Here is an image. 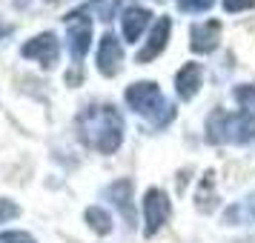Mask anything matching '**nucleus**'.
<instances>
[{
    "instance_id": "1",
    "label": "nucleus",
    "mask_w": 255,
    "mask_h": 243,
    "mask_svg": "<svg viewBox=\"0 0 255 243\" xmlns=\"http://www.w3.org/2000/svg\"><path fill=\"white\" fill-rule=\"evenodd\" d=\"M75 129L83 146L98 155H112L124 143V117L112 103H89L75 117Z\"/></svg>"
},
{
    "instance_id": "2",
    "label": "nucleus",
    "mask_w": 255,
    "mask_h": 243,
    "mask_svg": "<svg viewBox=\"0 0 255 243\" xmlns=\"http://www.w3.org/2000/svg\"><path fill=\"white\" fill-rule=\"evenodd\" d=\"M207 140L218 146H247L255 140V115L215 109L207 117Z\"/></svg>"
},
{
    "instance_id": "3",
    "label": "nucleus",
    "mask_w": 255,
    "mask_h": 243,
    "mask_svg": "<svg viewBox=\"0 0 255 243\" xmlns=\"http://www.w3.org/2000/svg\"><path fill=\"white\" fill-rule=\"evenodd\" d=\"M124 100H127V106L135 115L149 120L152 126H166L175 115L172 103H166L161 86L155 81H138V83H132V86H127Z\"/></svg>"
},
{
    "instance_id": "4",
    "label": "nucleus",
    "mask_w": 255,
    "mask_h": 243,
    "mask_svg": "<svg viewBox=\"0 0 255 243\" xmlns=\"http://www.w3.org/2000/svg\"><path fill=\"white\" fill-rule=\"evenodd\" d=\"M63 26H66L69 55L75 60V66H81V60L86 58L89 43H92V14H86L83 9H75V12H69L63 17Z\"/></svg>"
},
{
    "instance_id": "5",
    "label": "nucleus",
    "mask_w": 255,
    "mask_h": 243,
    "mask_svg": "<svg viewBox=\"0 0 255 243\" xmlns=\"http://www.w3.org/2000/svg\"><path fill=\"white\" fill-rule=\"evenodd\" d=\"M169 215H172V200H169V195L163 189H158V186L146 189V195H143V223H146L143 226V235L146 238H155L166 226Z\"/></svg>"
},
{
    "instance_id": "6",
    "label": "nucleus",
    "mask_w": 255,
    "mask_h": 243,
    "mask_svg": "<svg viewBox=\"0 0 255 243\" xmlns=\"http://www.w3.org/2000/svg\"><path fill=\"white\" fill-rule=\"evenodd\" d=\"M20 58L26 60H37L43 69H52L60 58V40L55 32H43V35H35L32 40H26L20 46Z\"/></svg>"
},
{
    "instance_id": "7",
    "label": "nucleus",
    "mask_w": 255,
    "mask_h": 243,
    "mask_svg": "<svg viewBox=\"0 0 255 243\" xmlns=\"http://www.w3.org/2000/svg\"><path fill=\"white\" fill-rule=\"evenodd\" d=\"M98 72L104 75V78H115L121 66H124V46H121V40H118L112 32H106L101 37V43H98Z\"/></svg>"
},
{
    "instance_id": "8",
    "label": "nucleus",
    "mask_w": 255,
    "mask_h": 243,
    "mask_svg": "<svg viewBox=\"0 0 255 243\" xmlns=\"http://www.w3.org/2000/svg\"><path fill=\"white\" fill-rule=\"evenodd\" d=\"M221 32H224L221 20L195 23L192 32H189V49H192L195 55H212V52L221 46Z\"/></svg>"
},
{
    "instance_id": "9",
    "label": "nucleus",
    "mask_w": 255,
    "mask_h": 243,
    "mask_svg": "<svg viewBox=\"0 0 255 243\" xmlns=\"http://www.w3.org/2000/svg\"><path fill=\"white\" fill-rule=\"evenodd\" d=\"M169 32H172V20H169L166 14H161V17H158V23L152 26L149 40H146L143 49L135 55V63H152L155 58H161L163 49H166V43H169Z\"/></svg>"
},
{
    "instance_id": "10",
    "label": "nucleus",
    "mask_w": 255,
    "mask_h": 243,
    "mask_svg": "<svg viewBox=\"0 0 255 243\" xmlns=\"http://www.w3.org/2000/svg\"><path fill=\"white\" fill-rule=\"evenodd\" d=\"M201 86H204V66L201 63L189 60L175 72V92H178L181 100H192L201 92Z\"/></svg>"
},
{
    "instance_id": "11",
    "label": "nucleus",
    "mask_w": 255,
    "mask_h": 243,
    "mask_svg": "<svg viewBox=\"0 0 255 243\" xmlns=\"http://www.w3.org/2000/svg\"><path fill=\"white\" fill-rule=\"evenodd\" d=\"M149 20H152V12L146 6H127L121 12V32H124V37H127L129 43H135L146 32Z\"/></svg>"
},
{
    "instance_id": "12",
    "label": "nucleus",
    "mask_w": 255,
    "mask_h": 243,
    "mask_svg": "<svg viewBox=\"0 0 255 243\" xmlns=\"http://www.w3.org/2000/svg\"><path fill=\"white\" fill-rule=\"evenodd\" d=\"M109 200H112V206L124 215V220H127L129 226H135V206H132V180L129 177H121V180H115L112 186H106L104 192Z\"/></svg>"
},
{
    "instance_id": "13",
    "label": "nucleus",
    "mask_w": 255,
    "mask_h": 243,
    "mask_svg": "<svg viewBox=\"0 0 255 243\" xmlns=\"http://www.w3.org/2000/svg\"><path fill=\"white\" fill-rule=\"evenodd\" d=\"M221 218H224L227 226H247V223H255V192L241 197V200H235V203H230V206L224 209Z\"/></svg>"
},
{
    "instance_id": "14",
    "label": "nucleus",
    "mask_w": 255,
    "mask_h": 243,
    "mask_svg": "<svg viewBox=\"0 0 255 243\" xmlns=\"http://www.w3.org/2000/svg\"><path fill=\"white\" fill-rule=\"evenodd\" d=\"M215 174L207 172L204 174V180L198 183V195H195V206L198 212H204V215H209L212 209H215V180H212Z\"/></svg>"
},
{
    "instance_id": "15",
    "label": "nucleus",
    "mask_w": 255,
    "mask_h": 243,
    "mask_svg": "<svg viewBox=\"0 0 255 243\" xmlns=\"http://www.w3.org/2000/svg\"><path fill=\"white\" fill-rule=\"evenodd\" d=\"M83 220L89 223V229H92L95 235H109V232H112V215L101 206H89L83 212Z\"/></svg>"
},
{
    "instance_id": "16",
    "label": "nucleus",
    "mask_w": 255,
    "mask_h": 243,
    "mask_svg": "<svg viewBox=\"0 0 255 243\" xmlns=\"http://www.w3.org/2000/svg\"><path fill=\"white\" fill-rule=\"evenodd\" d=\"M86 14H95L101 20H112V14L118 12V0H89L81 6Z\"/></svg>"
},
{
    "instance_id": "17",
    "label": "nucleus",
    "mask_w": 255,
    "mask_h": 243,
    "mask_svg": "<svg viewBox=\"0 0 255 243\" xmlns=\"http://www.w3.org/2000/svg\"><path fill=\"white\" fill-rule=\"evenodd\" d=\"M235 100L241 106V112H250L255 115V83H241V86H235Z\"/></svg>"
},
{
    "instance_id": "18",
    "label": "nucleus",
    "mask_w": 255,
    "mask_h": 243,
    "mask_svg": "<svg viewBox=\"0 0 255 243\" xmlns=\"http://www.w3.org/2000/svg\"><path fill=\"white\" fill-rule=\"evenodd\" d=\"M215 6V0H178V9L184 14H204Z\"/></svg>"
},
{
    "instance_id": "19",
    "label": "nucleus",
    "mask_w": 255,
    "mask_h": 243,
    "mask_svg": "<svg viewBox=\"0 0 255 243\" xmlns=\"http://www.w3.org/2000/svg\"><path fill=\"white\" fill-rule=\"evenodd\" d=\"M17 215H20V206L14 200H9V197H0V223H9Z\"/></svg>"
},
{
    "instance_id": "20",
    "label": "nucleus",
    "mask_w": 255,
    "mask_h": 243,
    "mask_svg": "<svg viewBox=\"0 0 255 243\" xmlns=\"http://www.w3.org/2000/svg\"><path fill=\"white\" fill-rule=\"evenodd\" d=\"M0 243H37L29 232H17V229H9V232H0Z\"/></svg>"
},
{
    "instance_id": "21",
    "label": "nucleus",
    "mask_w": 255,
    "mask_h": 243,
    "mask_svg": "<svg viewBox=\"0 0 255 243\" xmlns=\"http://www.w3.org/2000/svg\"><path fill=\"white\" fill-rule=\"evenodd\" d=\"M255 0H224V12L227 14H238V12H247L253 9Z\"/></svg>"
},
{
    "instance_id": "22",
    "label": "nucleus",
    "mask_w": 255,
    "mask_h": 243,
    "mask_svg": "<svg viewBox=\"0 0 255 243\" xmlns=\"http://www.w3.org/2000/svg\"><path fill=\"white\" fill-rule=\"evenodd\" d=\"M9 32H12V26H9V23H3V20H0V37H6Z\"/></svg>"
},
{
    "instance_id": "23",
    "label": "nucleus",
    "mask_w": 255,
    "mask_h": 243,
    "mask_svg": "<svg viewBox=\"0 0 255 243\" xmlns=\"http://www.w3.org/2000/svg\"><path fill=\"white\" fill-rule=\"evenodd\" d=\"M26 3H29V0H14V6H26Z\"/></svg>"
},
{
    "instance_id": "24",
    "label": "nucleus",
    "mask_w": 255,
    "mask_h": 243,
    "mask_svg": "<svg viewBox=\"0 0 255 243\" xmlns=\"http://www.w3.org/2000/svg\"><path fill=\"white\" fill-rule=\"evenodd\" d=\"M49 3H52V0H49Z\"/></svg>"
}]
</instances>
